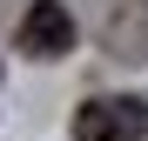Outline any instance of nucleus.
Returning <instances> with one entry per match:
<instances>
[{"instance_id":"f257e3e1","label":"nucleus","mask_w":148,"mask_h":141,"mask_svg":"<svg viewBox=\"0 0 148 141\" xmlns=\"http://www.w3.org/2000/svg\"><path fill=\"white\" fill-rule=\"evenodd\" d=\"M148 134V101L141 94H101L74 114V141H141Z\"/></svg>"},{"instance_id":"f03ea898","label":"nucleus","mask_w":148,"mask_h":141,"mask_svg":"<svg viewBox=\"0 0 148 141\" xmlns=\"http://www.w3.org/2000/svg\"><path fill=\"white\" fill-rule=\"evenodd\" d=\"M67 47H74V14L61 0H34L20 14V54L27 61H61Z\"/></svg>"}]
</instances>
